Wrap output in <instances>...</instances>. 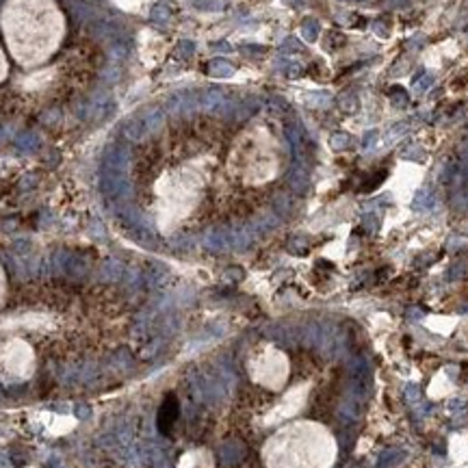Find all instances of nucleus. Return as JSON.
<instances>
[{
  "label": "nucleus",
  "mask_w": 468,
  "mask_h": 468,
  "mask_svg": "<svg viewBox=\"0 0 468 468\" xmlns=\"http://www.w3.org/2000/svg\"><path fill=\"white\" fill-rule=\"evenodd\" d=\"M176 418H178V401L174 395H169L165 399V403L161 405V412H158V429L163 433H169L171 425L176 423Z\"/></svg>",
  "instance_id": "1"
}]
</instances>
